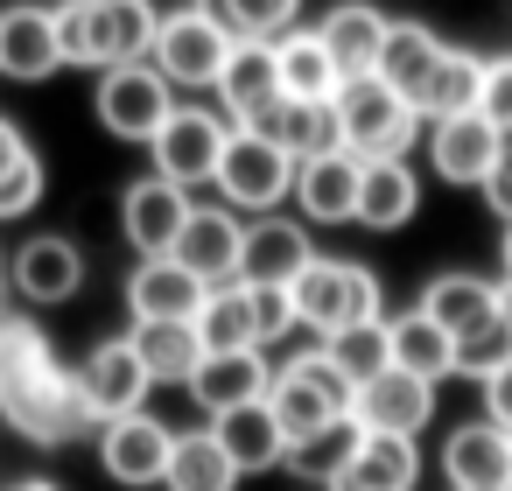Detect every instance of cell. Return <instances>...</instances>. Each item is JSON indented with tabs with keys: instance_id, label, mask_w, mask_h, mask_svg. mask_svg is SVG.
I'll return each instance as SVG.
<instances>
[{
	"instance_id": "cell-1",
	"label": "cell",
	"mask_w": 512,
	"mask_h": 491,
	"mask_svg": "<svg viewBox=\"0 0 512 491\" xmlns=\"http://www.w3.org/2000/svg\"><path fill=\"white\" fill-rule=\"evenodd\" d=\"M0 421L36 449H71L99 428L78 393V372L29 316H0Z\"/></svg>"
},
{
	"instance_id": "cell-2",
	"label": "cell",
	"mask_w": 512,
	"mask_h": 491,
	"mask_svg": "<svg viewBox=\"0 0 512 491\" xmlns=\"http://www.w3.org/2000/svg\"><path fill=\"white\" fill-rule=\"evenodd\" d=\"M155 0H57V43L64 64L78 71H120V64H148L155 50Z\"/></svg>"
},
{
	"instance_id": "cell-3",
	"label": "cell",
	"mask_w": 512,
	"mask_h": 491,
	"mask_svg": "<svg viewBox=\"0 0 512 491\" xmlns=\"http://www.w3.org/2000/svg\"><path fill=\"white\" fill-rule=\"evenodd\" d=\"M295 323L316 330V337H337L351 323H379L386 316V288L365 260H337V253H316L302 274H295Z\"/></svg>"
},
{
	"instance_id": "cell-4",
	"label": "cell",
	"mask_w": 512,
	"mask_h": 491,
	"mask_svg": "<svg viewBox=\"0 0 512 491\" xmlns=\"http://www.w3.org/2000/svg\"><path fill=\"white\" fill-rule=\"evenodd\" d=\"M421 113L372 71V78H351L337 92V134H344V155L358 162H407V148L421 141Z\"/></svg>"
},
{
	"instance_id": "cell-5",
	"label": "cell",
	"mask_w": 512,
	"mask_h": 491,
	"mask_svg": "<svg viewBox=\"0 0 512 491\" xmlns=\"http://www.w3.org/2000/svg\"><path fill=\"white\" fill-rule=\"evenodd\" d=\"M232 43H239V36L218 22V8H211V0H190V8L162 15L148 64H155V71H162L176 92H218V71H225Z\"/></svg>"
},
{
	"instance_id": "cell-6",
	"label": "cell",
	"mask_w": 512,
	"mask_h": 491,
	"mask_svg": "<svg viewBox=\"0 0 512 491\" xmlns=\"http://www.w3.org/2000/svg\"><path fill=\"white\" fill-rule=\"evenodd\" d=\"M351 400H358V386L330 365V351H323V344H316V351H302V358H288V365H274V386H267V407H274V421L288 428V442H302V435H316V428L344 421V414H351Z\"/></svg>"
},
{
	"instance_id": "cell-7",
	"label": "cell",
	"mask_w": 512,
	"mask_h": 491,
	"mask_svg": "<svg viewBox=\"0 0 512 491\" xmlns=\"http://www.w3.org/2000/svg\"><path fill=\"white\" fill-rule=\"evenodd\" d=\"M218 204L225 211H246V218H267V211H281L288 197H295V155L288 148H274L267 134H246V127H232V148H225V162H218Z\"/></svg>"
},
{
	"instance_id": "cell-8",
	"label": "cell",
	"mask_w": 512,
	"mask_h": 491,
	"mask_svg": "<svg viewBox=\"0 0 512 491\" xmlns=\"http://www.w3.org/2000/svg\"><path fill=\"white\" fill-rule=\"evenodd\" d=\"M92 113H99V127H106L113 141H141V148H148V141L169 127V113H176V85H169L155 64H120V71H99Z\"/></svg>"
},
{
	"instance_id": "cell-9",
	"label": "cell",
	"mask_w": 512,
	"mask_h": 491,
	"mask_svg": "<svg viewBox=\"0 0 512 491\" xmlns=\"http://www.w3.org/2000/svg\"><path fill=\"white\" fill-rule=\"evenodd\" d=\"M148 148H155V176H169L176 190H204V183H218V162L232 148V120L211 106H176Z\"/></svg>"
},
{
	"instance_id": "cell-10",
	"label": "cell",
	"mask_w": 512,
	"mask_h": 491,
	"mask_svg": "<svg viewBox=\"0 0 512 491\" xmlns=\"http://www.w3.org/2000/svg\"><path fill=\"white\" fill-rule=\"evenodd\" d=\"M169 456H176V428H169L162 414H148V407L99 428V463H106V477L127 484V491L162 484V477H169Z\"/></svg>"
},
{
	"instance_id": "cell-11",
	"label": "cell",
	"mask_w": 512,
	"mask_h": 491,
	"mask_svg": "<svg viewBox=\"0 0 512 491\" xmlns=\"http://www.w3.org/2000/svg\"><path fill=\"white\" fill-rule=\"evenodd\" d=\"M8 288L29 302V309H64L78 302L85 288V253L64 239V232H36L8 253Z\"/></svg>"
},
{
	"instance_id": "cell-12",
	"label": "cell",
	"mask_w": 512,
	"mask_h": 491,
	"mask_svg": "<svg viewBox=\"0 0 512 491\" xmlns=\"http://www.w3.org/2000/svg\"><path fill=\"white\" fill-rule=\"evenodd\" d=\"M190 211H197L190 190H176L169 176H141L120 197V232H127V246L141 260H169L176 239H183V225H190Z\"/></svg>"
},
{
	"instance_id": "cell-13",
	"label": "cell",
	"mask_w": 512,
	"mask_h": 491,
	"mask_svg": "<svg viewBox=\"0 0 512 491\" xmlns=\"http://www.w3.org/2000/svg\"><path fill=\"white\" fill-rule=\"evenodd\" d=\"M148 386H155V379H148L134 337H106V344H92V358L78 365V393H85V407H92L99 428L120 421V414H141V407H148Z\"/></svg>"
},
{
	"instance_id": "cell-14",
	"label": "cell",
	"mask_w": 512,
	"mask_h": 491,
	"mask_svg": "<svg viewBox=\"0 0 512 491\" xmlns=\"http://www.w3.org/2000/svg\"><path fill=\"white\" fill-rule=\"evenodd\" d=\"M316 260V239L302 218H246V246H239V281L246 288H295V274Z\"/></svg>"
},
{
	"instance_id": "cell-15",
	"label": "cell",
	"mask_w": 512,
	"mask_h": 491,
	"mask_svg": "<svg viewBox=\"0 0 512 491\" xmlns=\"http://www.w3.org/2000/svg\"><path fill=\"white\" fill-rule=\"evenodd\" d=\"M64 71V43H57V8H36V0H15L0 8V78L15 85H43Z\"/></svg>"
},
{
	"instance_id": "cell-16",
	"label": "cell",
	"mask_w": 512,
	"mask_h": 491,
	"mask_svg": "<svg viewBox=\"0 0 512 491\" xmlns=\"http://www.w3.org/2000/svg\"><path fill=\"white\" fill-rule=\"evenodd\" d=\"M449 491H512V428L498 421H456L442 442Z\"/></svg>"
},
{
	"instance_id": "cell-17",
	"label": "cell",
	"mask_w": 512,
	"mask_h": 491,
	"mask_svg": "<svg viewBox=\"0 0 512 491\" xmlns=\"http://www.w3.org/2000/svg\"><path fill=\"white\" fill-rule=\"evenodd\" d=\"M498 148H505V134H498L484 113L428 120V162H435V176H442V183H456V190H484V176H491Z\"/></svg>"
},
{
	"instance_id": "cell-18",
	"label": "cell",
	"mask_w": 512,
	"mask_h": 491,
	"mask_svg": "<svg viewBox=\"0 0 512 491\" xmlns=\"http://www.w3.org/2000/svg\"><path fill=\"white\" fill-rule=\"evenodd\" d=\"M351 421H358L365 435H407V442H414V435L435 421V386L414 379V372H379L372 386H358Z\"/></svg>"
},
{
	"instance_id": "cell-19",
	"label": "cell",
	"mask_w": 512,
	"mask_h": 491,
	"mask_svg": "<svg viewBox=\"0 0 512 491\" xmlns=\"http://www.w3.org/2000/svg\"><path fill=\"white\" fill-rule=\"evenodd\" d=\"M204 281L169 253V260H141L134 274H127V316L134 323H197V309H204Z\"/></svg>"
},
{
	"instance_id": "cell-20",
	"label": "cell",
	"mask_w": 512,
	"mask_h": 491,
	"mask_svg": "<svg viewBox=\"0 0 512 491\" xmlns=\"http://www.w3.org/2000/svg\"><path fill=\"white\" fill-rule=\"evenodd\" d=\"M358 183H365V162L358 155H316L295 169V211L302 225H358Z\"/></svg>"
},
{
	"instance_id": "cell-21",
	"label": "cell",
	"mask_w": 512,
	"mask_h": 491,
	"mask_svg": "<svg viewBox=\"0 0 512 491\" xmlns=\"http://www.w3.org/2000/svg\"><path fill=\"white\" fill-rule=\"evenodd\" d=\"M239 246H246L239 211H225V204H197L190 225H183V239H176V260H183L204 288H225V281H239Z\"/></svg>"
},
{
	"instance_id": "cell-22",
	"label": "cell",
	"mask_w": 512,
	"mask_h": 491,
	"mask_svg": "<svg viewBox=\"0 0 512 491\" xmlns=\"http://www.w3.org/2000/svg\"><path fill=\"white\" fill-rule=\"evenodd\" d=\"M267 386H274L267 351H204V365H197V379H190V400L218 421V414H232V407L267 400Z\"/></svg>"
},
{
	"instance_id": "cell-23",
	"label": "cell",
	"mask_w": 512,
	"mask_h": 491,
	"mask_svg": "<svg viewBox=\"0 0 512 491\" xmlns=\"http://www.w3.org/2000/svg\"><path fill=\"white\" fill-rule=\"evenodd\" d=\"M386 29H393V15H379L372 0H337V8H330V15L316 22V36H323V50L337 57L344 85H351V78H372V71H379Z\"/></svg>"
},
{
	"instance_id": "cell-24",
	"label": "cell",
	"mask_w": 512,
	"mask_h": 491,
	"mask_svg": "<svg viewBox=\"0 0 512 491\" xmlns=\"http://www.w3.org/2000/svg\"><path fill=\"white\" fill-rule=\"evenodd\" d=\"M281 99V64H274V43H232L225 71H218V106L232 127H253L267 106Z\"/></svg>"
},
{
	"instance_id": "cell-25",
	"label": "cell",
	"mask_w": 512,
	"mask_h": 491,
	"mask_svg": "<svg viewBox=\"0 0 512 491\" xmlns=\"http://www.w3.org/2000/svg\"><path fill=\"white\" fill-rule=\"evenodd\" d=\"M246 134H267L274 148H288V155H295V169H302V162H316V155H337V148H344V134H337V99H330V106L274 99Z\"/></svg>"
},
{
	"instance_id": "cell-26",
	"label": "cell",
	"mask_w": 512,
	"mask_h": 491,
	"mask_svg": "<svg viewBox=\"0 0 512 491\" xmlns=\"http://www.w3.org/2000/svg\"><path fill=\"white\" fill-rule=\"evenodd\" d=\"M274 64H281V99L330 106V99L344 92V71H337V57L323 50L316 29H288V36L274 43Z\"/></svg>"
},
{
	"instance_id": "cell-27",
	"label": "cell",
	"mask_w": 512,
	"mask_h": 491,
	"mask_svg": "<svg viewBox=\"0 0 512 491\" xmlns=\"http://www.w3.org/2000/svg\"><path fill=\"white\" fill-rule=\"evenodd\" d=\"M211 435L225 442V456L239 463V477L281 470V456H288V428L274 421V407H267V400H253V407H232V414H218V421H211Z\"/></svg>"
},
{
	"instance_id": "cell-28",
	"label": "cell",
	"mask_w": 512,
	"mask_h": 491,
	"mask_svg": "<svg viewBox=\"0 0 512 491\" xmlns=\"http://www.w3.org/2000/svg\"><path fill=\"white\" fill-rule=\"evenodd\" d=\"M442 36L428 29V22H393L386 29V50H379V78L421 113V92H428V78H435V64H442Z\"/></svg>"
},
{
	"instance_id": "cell-29",
	"label": "cell",
	"mask_w": 512,
	"mask_h": 491,
	"mask_svg": "<svg viewBox=\"0 0 512 491\" xmlns=\"http://www.w3.org/2000/svg\"><path fill=\"white\" fill-rule=\"evenodd\" d=\"M414 309L435 316L449 337H470V330H484L498 316V281H484V274H435Z\"/></svg>"
},
{
	"instance_id": "cell-30",
	"label": "cell",
	"mask_w": 512,
	"mask_h": 491,
	"mask_svg": "<svg viewBox=\"0 0 512 491\" xmlns=\"http://www.w3.org/2000/svg\"><path fill=\"white\" fill-rule=\"evenodd\" d=\"M386 337H393V372H414V379H428V386H442V379L456 372V337H449L435 316H421V309L386 316Z\"/></svg>"
},
{
	"instance_id": "cell-31",
	"label": "cell",
	"mask_w": 512,
	"mask_h": 491,
	"mask_svg": "<svg viewBox=\"0 0 512 491\" xmlns=\"http://www.w3.org/2000/svg\"><path fill=\"white\" fill-rule=\"evenodd\" d=\"M365 449V428L344 414V421H330V428H316V435H302V442H288V456H281V470L295 477V484H316V491H330L344 470H351V456Z\"/></svg>"
},
{
	"instance_id": "cell-32",
	"label": "cell",
	"mask_w": 512,
	"mask_h": 491,
	"mask_svg": "<svg viewBox=\"0 0 512 491\" xmlns=\"http://www.w3.org/2000/svg\"><path fill=\"white\" fill-rule=\"evenodd\" d=\"M414 211H421V176H414L407 162H365L358 225H365V232H400Z\"/></svg>"
},
{
	"instance_id": "cell-33",
	"label": "cell",
	"mask_w": 512,
	"mask_h": 491,
	"mask_svg": "<svg viewBox=\"0 0 512 491\" xmlns=\"http://www.w3.org/2000/svg\"><path fill=\"white\" fill-rule=\"evenodd\" d=\"M127 337H134V351H141V365H148L155 386H190L197 365H204L197 323H134Z\"/></svg>"
},
{
	"instance_id": "cell-34",
	"label": "cell",
	"mask_w": 512,
	"mask_h": 491,
	"mask_svg": "<svg viewBox=\"0 0 512 491\" xmlns=\"http://www.w3.org/2000/svg\"><path fill=\"white\" fill-rule=\"evenodd\" d=\"M162 491H239V463L225 456V442L211 428H176V456Z\"/></svg>"
},
{
	"instance_id": "cell-35",
	"label": "cell",
	"mask_w": 512,
	"mask_h": 491,
	"mask_svg": "<svg viewBox=\"0 0 512 491\" xmlns=\"http://www.w3.org/2000/svg\"><path fill=\"white\" fill-rule=\"evenodd\" d=\"M414 477H421V449L407 435H365V449L330 491H414Z\"/></svg>"
},
{
	"instance_id": "cell-36",
	"label": "cell",
	"mask_w": 512,
	"mask_h": 491,
	"mask_svg": "<svg viewBox=\"0 0 512 491\" xmlns=\"http://www.w3.org/2000/svg\"><path fill=\"white\" fill-rule=\"evenodd\" d=\"M197 337H204V351H260V309H253V288H246V281L211 288L204 309H197Z\"/></svg>"
},
{
	"instance_id": "cell-37",
	"label": "cell",
	"mask_w": 512,
	"mask_h": 491,
	"mask_svg": "<svg viewBox=\"0 0 512 491\" xmlns=\"http://www.w3.org/2000/svg\"><path fill=\"white\" fill-rule=\"evenodd\" d=\"M477 92H484V57L477 50H442L428 92H421V120H456V113H477Z\"/></svg>"
},
{
	"instance_id": "cell-38",
	"label": "cell",
	"mask_w": 512,
	"mask_h": 491,
	"mask_svg": "<svg viewBox=\"0 0 512 491\" xmlns=\"http://www.w3.org/2000/svg\"><path fill=\"white\" fill-rule=\"evenodd\" d=\"M323 351H330V365H337L351 386H372L379 372H393V337H386V316H379V323H351V330L323 337Z\"/></svg>"
},
{
	"instance_id": "cell-39",
	"label": "cell",
	"mask_w": 512,
	"mask_h": 491,
	"mask_svg": "<svg viewBox=\"0 0 512 491\" xmlns=\"http://www.w3.org/2000/svg\"><path fill=\"white\" fill-rule=\"evenodd\" d=\"M211 8L239 43H281L302 15V0H211Z\"/></svg>"
},
{
	"instance_id": "cell-40",
	"label": "cell",
	"mask_w": 512,
	"mask_h": 491,
	"mask_svg": "<svg viewBox=\"0 0 512 491\" xmlns=\"http://www.w3.org/2000/svg\"><path fill=\"white\" fill-rule=\"evenodd\" d=\"M505 365H512V323H505V316H491L484 330L456 337V372H463V379L484 386V379H498Z\"/></svg>"
},
{
	"instance_id": "cell-41",
	"label": "cell",
	"mask_w": 512,
	"mask_h": 491,
	"mask_svg": "<svg viewBox=\"0 0 512 491\" xmlns=\"http://www.w3.org/2000/svg\"><path fill=\"white\" fill-rule=\"evenodd\" d=\"M43 155H29L22 169H8V176H0V218H29L36 204H43Z\"/></svg>"
},
{
	"instance_id": "cell-42",
	"label": "cell",
	"mask_w": 512,
	"mask_h": 491,
	"mask_svg": "<svg viewBox=\"0 0 512 491\" xmlns=\"http://www.w3.org/2000/svg\"><path fill=\"white\" fill-rule=\"evenodd\" d=\"M477 113L512 134V57H484V92H477Z\"/></svg>"
},
{
	"instance_id": "cell-43",
	"label": "cell",
	"mask_w": 512,
	"mask_h": 491,
	"mask_svg": "<svg viewBox=\"0 0 512 491\" xmlns=\"http://www.w3.org/2000/svg\"><path fill=\"white\" fill-rule=\"evenodd\" d=\"M253 309H260V351H267V344H281L288 330H302V323H295V295H288V288H253Z\"/></svg>"
},
{
	"instance_id": "cell-44",
	"label": "cell",
	"mask_w": 512,
	"mask_h": 491,
	"mask_svg": "<svg viewBox=\"0 0 512 491\" xmlns=\"http://www.w3.org/2000/svg\"><path fill=\"white\" fill-rule=\"evenodd\" d=\"M484 204H491V218L512 225V134H505V148H498V162H491V176H484Z\"/></svg>"
},
{
	"instance_id": "cell-45",
	"label": "cell",
	"mask_w": 512,
	"mask_h": 491,
	"mask_svg": "<svg viewBox=\"0 0 512 491\" xmlns=\"http://www.w3.org/2000/svg\"><path fill=\"white\" fill-rule=\"evenodd\" d=\"M484 421L512 428V365H505L498 379H484Z\"/></svg>"
},
{
	"instance_id": "cell-46",
	"label": "cell",
	"mask_w": 512,
	"mask_h": 491,
	"mask_svg": "<svg viewBox=\"0 0 512 491\" xmlns=\"http://www.w3.org/2000/svg\"><path fill=\"white\" fill-rule=\"evenodd\" d=\"M29 155H36V148H29V134H22L8 113H0V176H8V169H22Z\"/></svg>"
},
{
	"instance_id": "cell-47",
	"label": "cell",
	"mask_w": 512,
	"mask_h": 491,
	"mask_svg": "<svg viewBox=\"0 0 512 491\" xmlns=\"http://www.w3.org/2000/svg\"><path fill=\"white\" fill-rule=\"evenodd\" d=\"M8 491H64V484H50V477H22V484H8Z\"/></svg>"
},
{
	"instance_id": "cell-48",
	"label": "cell",
	"mask_w": 512,
	"mask_h": 491,
	"mask_svg": "<svg viewBox=\"0 0 512 491\" xmlns=\"http://www.w3.org/2000/svg\"><path fill=\"white\" fill-rule=\"evenodd\" d=\"M498 267H505V281H512V225H505V246H498Z\"/></svg>"
},
{
	"instance_id": "cell-49",
	"label": "cell",
	"mask_w": 512,
	"mask_h": 491,
	"mask_svg": "<svg viewBox=\"0 0 512 491\" xmlns=\"http://www.w3.org/2000/svg\"><path fill=\"white\" fill-rule=\"evenodd\" d=\"M498 316L512 323V281H498Z\"/></svg>"
},
{
	"instance_id": "cell-50",
	"label": "cell",
	"mask_w": 512,
	"mask_h": 491,
	"mask_svg": "<svg viewBox=\"0 0 512 491\" xmlns=\"http://www.w3.org/2000/svg\"><path fill=\"white\" fill-rule=\"evenodd\" d=\"M0 274H8V267H0Z\"/></svg>"
}]
</instances>
